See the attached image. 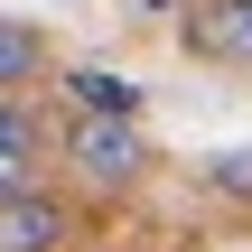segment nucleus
I'll return each mask as SVG.
<instances>
[{"mask_svg": "<svg viewBox=\"0 0 252 252\" xmlns=\"http://www.w3.org/2000/svg\"><path fill=\"white\" fill-rule=\"evenodd\" d=\"M65 159L84 187H131L150 168V140H140V112H75L65 122Z\"/></svg>", "mask_w": 252, "mask_h": 252, "instance_id": "obj_1", "label": "nucleus"}, {"mask_svg": "<svg viewBox=\"0 0 252 252\" xmlns=\"http://www.w3.org/2000/svg\"><path fill=\"white\" fill-rule=\"evenodd\" d=\"M75 243V206L56 187H0V252H65Z\"/></svg>", "mask_w": 252, "mask_h": 252, "instance_id": "obj_2", "label": "nucleus"}, {"mask_svg": "<svg viewBox=\"0 0 252 252\" xmlns=\"http://www.w3.org/2000/svg\"><path fill=\"white\" fill-rule=\"evenodd\" d=\"M187 47L206 65H252V0H206L187 9Z\"/></svg>", "mask_w": 252, "mask_h": 252, "instance_id": "obj_3", "label": "nucleus"}, {"mask_svg": "<svg viewBox=\"0 0 252 252\" xmlns=\"http://www.w3.org/2000/svg\"><path fill=\"white\" fill-rule=\"evenodd\" d=\"M47 75V37L28 28V19H0V94H19V84H37Z\"/></svg>", "mask_w": 252, "mask_h": 252, "instance_id": "obj_5", "label": "nucleus"}, {"mask_svg": "<svg viewBox=\"0 0 252 252\" xmlns=\"http://www.w3.org/2000/svg\"><path fill=\"white\" fill-rule=\"evenodd\" d=\"M206 187H215V196H243V206H252V150H224V159H206Z\"/></svg>", "mask_w": 252, "mask_h": 252, "instance_id": "obj_7", "label": "nucleus"}, {"mask_svg": "<svg viewBox=\"0 0 252 252\" xmlns=\"http://www.w3.org/2000/svg\"><path fill=\"white\" fill-rule=\"evenodd\" d=\"M65 103L75 112H140V84L112 65H65Z\"/></svg>", "mask_w": 252, "mask_h": 252, "instance_id": "obj_4", "label": "nucleus"}, {"mask_svg": "<svg viewBox=\"0 0 252 252\" xmlns=\"http://www.w3.org/2000/svg\"><path fill=\"white\" fill-rule=\"evenodd\" d=\"M37 168V122L19 112V94H0V187H28Z\"/></svg>", "mask_w": 252, "mask_h": 252, "instance_id": "obj_6", "label": "nucleus"}]
</instances>
